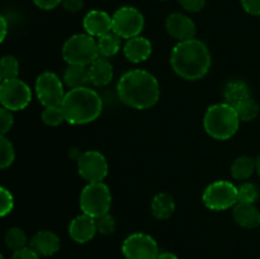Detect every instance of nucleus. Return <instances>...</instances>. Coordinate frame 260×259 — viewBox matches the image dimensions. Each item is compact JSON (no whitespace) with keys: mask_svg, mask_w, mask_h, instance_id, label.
<instances>
[{"mask_svg":"<svg viewBox=\"0 0 260 259\" xmlns=\"http://www.w3.org/2000/svg\"><path fill=\"white\" fill-rule=\"evenodd\" d=\"M259 198V188L256 184L250 182L243 183L240 187H238V202L239 203H254Z\"/></svg>","mask_w":260,"mask_h":259,"instance_id":"nucleus-30","label":"nucleus"},{"mask_svg":"<svg viewBox=\"0 0 260 259\" xmlns=\"http://www.w3.org/2000/svg\"><path fill=\"white\" fill-rule=\"evenodd\" d=\"M233 217L239 226L244 229H255L260 226V212L255 205L236 203L233 210Z\"/></svg>","mask_w":260,"mask_h":259,"instance_id":"nucleus-18","label":"nucleus"},{"mask_svg":"<svg viewBox=\"0 0 260 259\" xmlns=\"http://www.w3.org/2000/svg\"><path fill=\"white\" fill-rule=\"evenodd\" d=\"M60 238L53 231L41 230L32 236L29 248L40 256H51L60 250Z\"/></svg>","mask_w":260,"mask_h":259,"instance_id":"nucleus-16","label":"nucleus"},{"mask_svg":"<svg viewBox=\"0 0 260 259\" xmlns=\"http://www.w3.org/2000/svg\"><path fill=\"white\" fill-rule=\"evenodd\" d=\"M259 228H260V226H259Z\"/></svg>","mask_w":260,"mask_h":259,"instance_id":"nucleus-44","label":"nucleus"},{"mask_svg":"<svg viewBox=\"0 0 260 259\" xmlns=\"http://www.w3.org/2000/svg\"><path fill=\"white\" fill-rule=\"evenodd\" d=\"M35 5L42 10H52L62 3V0H33Z\"/></svg>","mask_w":260,"mask_h":259,"instance_id":"nucleus-38","label":"nucleus"},{"mask_svg":"<svg viewBox=\"0 0 260 259\" xmlns=\"http://www.w3.org/2000/svg\"><path fill=\"white\" fill-rule=\"evenodd\" d=\"M15 159V150L12 142L0 135V169H7L13 164Z\"/></svg>","mask_w":260,"mask_h":259,"instance_id":"nucleus-28","label":"nucleus"},{"mask_svg":"<svg viewBox=\"0 0 260 259\" xmlns=\"http://www.w3.org/2000/svg\"><path fill=\"white\" fill-rule=\"evenodd\" d=\"M63 83L71 89L86 86L90 83L89 66L68 65V68L63 71Z\"/></svg>","mask_w":260,"mask_h":259,"instance_id":"nucleus-22","label":"nucleus"},{"mask_svg":"<svg viewBox=\"0 0 260 259\" xmlns=\"http://www.w3.org/2000/svg\"><path fill=\"white\" fill-rule=\"evenodd\" d=\"M118 98L127 107L135 109H149L160 98V85L151 73L134 69L119 78L117 84Z\"/></svg>","mask_w":260,"mask_h":259,"instance_id":"nucleus-1","label":"nucleus"},{"mask_svg":"<svg viewBox=\"0 0 260 259\" xmlns=\"http://www.w3.org/2000/svg\"><path fill=\"white\" fill-rule=\"evenodd\" d=\"M255 164H256V172H258V174L260 177V155L255 159Z\"/></svg>","mask_w":260,"mask_h":259,"instance_id":"nucleus-41","label":"nucleus"},{"mask_svg":"<svg viewBox=\"0 0 260 259\" xmlns=\"http://www.w3.org/2000/svg\"><path fill=\"white\" fill-rule=\"evenodd\" d=\"M90 83L95 86H107L113 79V66L111 61L99 56L89 65Z\"/></svg>","mask_w":260,"mask_h":259,"instance_id":"nucleus-19","label":"nucleus"},{"mask_svg":"<svg viewBox=\"0 0 260 259\" xmlns=\"http://www.w3.org/2000/svg\"><path fill=\"white\" fill-rule=\"evenodd\" d=\"M96 226L95 218L81 213L76 216L69 225V235L75 243L85 244L95 236Z\"/></svg>","mask_w":260,"mask_h":259,"instance_id":"nucleus-14","label":"nucleus"},{"mask_svg":"<svg viewBox=\"0 0 260 259\" xmlns=\"http://www.w3.org/2000/svg\"><path fill=\"white\" fill-rule=\"evenodd\" d=\"M19 75V62L12 55L3 56L0 58V76L3 80L15 79Z\"/></svg>","mask_w":260,"mask_h":259,"instance_id":"nucleus-27","label":"nucleus"},{"mask_svg":"<svg viewBox=\"0 0 260 259\" xmlns=\"http://www.w3.org/2000/svg\"><path fill=\"white\" fill-rule=\"evenodd\" d=\"M122 253L126 259H155L160 251L156 240L151 235L135 233L123 240Z\"/></svg>","mask_w":260,"mask_h":259,"instance_id":"nucleus-12","label":"nucleus"},{"mask_svg":"<svg viewBox=\"0 0 260 259\" xmlns=\"http://www.w3.org/2000/svg\"><path fill=\"white\" fill-rule=\"evenodd\" d=\"M83 27L89 36L99 38L112 32V17L104 10H90L84 17Z\"/></svg>","mask_w":260,"mask_h":259,"instance_id":"nucleus-15","label":"nucleus"},{"mask_svg":"<svg viewBox=\"0 0 260 259\" xmlns=\"http://www.w3.org/2000/svg\"><path fill=\"white\" fill-rule=\"evenodd\" d=\"M0 259H5L4 256H3V254H2V253H0Z\"/></svg>","mask_w":260,"mask_h":259,"instance_id":"nucleus-42","label":"nucleus"},{"mask_svg":"<svg viewBox=\"0 0 260 259\" xmlns=\"http://www.w3.org/2000/svg\"><path fill=\"white\" fill-rule=\"evenodd\" d=\"M2 81H3V79H2V76H0V84H2Z\"/></svg>","mask_w":260,"mask_h":259,"instance_id":"nucleus-43","label":"nucleus"},{"mask_svg":"<svg viewBox=\"0 0 260 259\" xmlns=\"http://www.w3.org/2000/svg\"><path fill=\"white\" fill-rule=\"evenodd\" d=\"M202 201L211 211H225L238 203V187L229 180H216L205 189Z\"/></svg>","mask_w":260,"mask_h":259,"instance_id":"nucleus-7","label":"nucleus"},{"mask_svg":"<svg viewBox=\"0 0 260 259\" xmlns=\"http://www.w3.org/2000/svg\"><path fill=\"white\" fill-rule=\"evenodd\" d=\"M145 27L144 14L135 7H122L112 15V32L121 38L137 37Z\"/></svg>","mask_w":260,"mask_h":259,"instance_id":"nucleus-8","label":"nucleus"},{"mask_svg":"<svg viewBox=\"0 0 260 259\" xmlns=\"http://www.w3.org/2000/svg\"><path fill=\"white\" fill-rule=\"evenodd\" d=\"M62 57L68 65L89 66L99 57L95 38L88 33L71 36L62 46Z\"/></svg>","mask_w":260,"mask_h":259,"instance_id":"nucleus-5","label":"nucleus"},{"mask_svg":"<svg viewBox=\"0 0 260 259\" xmlns=\"http://www.w3.org/2000/svg\"><path fill=\"white\" fill-rule=\"evenodd\" d=\"M241 5L248 14L254 17L260 15V0H241Z\"/></svg>","mask_w":260,"mask_h":259,"instance_id":"nucleus-35","label":"nucleus"},{"mask_svg":"<svg viewBox=\"0 0 260 259\" xmlns=\"http://www.w3.org/2000/svg\"><path fill=\"white\" fill-rule=\"evenodd\" d=\"M240 122L235 107L228 103L208 107L203 117V127L208 136L221 141L231 139L238 132Z\"/></svg>","mask_w":260,"mask_h":259,"instance_id":"nucleus-4","label":"nucleus"},{"mask_svg":"<svg viewBox=\"0 0 260 259\" xmlns=\"http://www.w3.org/2000/svg\"><path fill=\"white\" fill-rule=\"evenodd\" d=\"M165 28H167V32L169 33L170 37L175 38L179 42L192 40V38H194L196 32H197V28H196L192 18L182 14V13L170 14L165 20Z\"/></svg>","mask_w":260,"mask_h":259,"instance_id":"nucleus-13","label":"nucleus"},{"mask_svg":"<svg viewBox=\"0 0 260 259\" xmlns=\"http://www.w3.org/2000/svg\"><path fill=\"white\" fill-rule=\"evenodd\" d=\"M256 172L255 159L248 155H243L234 160L231 165V175L236 180H246Z\"/></svg>","mask_w":260,"mask_h":259,"instance_id":"nucleus-23","label":"nucleus"},{"mask_svg":"<svg viewBox=\"0 0 260 259\" xmlns=\"http://www.w3.org/2000/svg\"><path fill=\"white\" fill-rule=\"evenodd\" d=\"M183 9L190 13H198L205 8L206 0H179Z\"/></svg>","mask_w":260,"mask_h":259,"instance_id":"nucleus-34","label":"nucleus"},{"mask_svg":"<svg viewBox=\"0 0 260 259\" xmlns=\"http://www.w3.org/2000/svg\"><path fill=\"white\" fill-rule=\"evenodd\" d=\"M223 98H225V103L236 107L243 101L250 98V90H249L248 84L243 80L229 81L223 89Z\"/></svg>","mask_w":260,"mask_h":259,"instance_id":"nucleus-20","label":"nucleus"},{"mask_svg":"<svg viewBox=\"0 0 260 259\" xmlns=\"http://www.w3.org/2000/svg\"><path fill=\"white\" fill-rule=\"evenodd\" d=\"M78 172L88 183L103 182L108 175V161L102 152L88 150L79 156Z\"/></svg>","mask_w":260,"mask_h":259,"instance_id":"nucleus-11","label":"nucleus"},{"mask_svg":"<svg viewBox=\"0 0 260 259\" xmlns=\"http://www.w3.org/2000/svg\"><path fill=\"white\" fill-rule=\"evenodd\" d=\"M95 226L96 233L102 234V235H111L116 231L117 222L116 218L111 215L109 212L104 213V215L95 217Z\"/></svg>","mask_w":260,"mask_h":259,"instance_id":"nucleus-31","label":"nucleus"},{"mask_svg":"<svg viewBox=\"0 0 260 259\" xmlns=\"http://www.w3.org/2000/svg\"><path fill=\"white\" fill-rule=\"evenodd\" d=\"M151 211L157 220L169 218L175 211V201L173 196L167 192L157 193L151 202Z\"/></svg>","mask_w":260,"mask_h":259,"instance_id":"nucleus-21","label":"nucleus"},{"mask_svg":"<svg viewBox=\"0 0 260 259\" xmlns=\"http://www.w3.org/2000/svg\"><path fill=\"white\" fill-rule=\"evenodd\" d=\"M152 53V45L147 38L142 36L127 40L123 47V55L129 62L140 63L146 61Z\"/></svg>","mask_w":260,"mask_h":259,"instance_id":"nucleus-17","label":"nucleus"},{"mask_svg":"<svg viewBox=\"0 0 260 259\" xmlns=\"http://www.w3.org/2000/svg\"><path fill=\"white\" fill-rule=\"evenodd\" d=\"M65 121L71 124H86L95 121L103 111V99L88 86L70 89L61 104Z\"/></svg>","mask_w":260,"mask_h":259,"instance_id":"nucleus-3","label":"nucleus"},{"mask_svg":"<svg viewBox=\"0 0 260 259\" xmlns=\"http://www.w3.org/2000/svg\"><path fill=\"white\" fill-rule=\"evenodd\" d=\"M41 118H42L43 123L47 124V126L56 127L65 121V114H63L61 106L45 107V109L41 113Z\"/></svg>","mask_w":260,"mask_h":259,"instance_id":"nucleus-29","label":"nucleus"},{"mask_svg":"<svg viewBox=\"0 0 260 259\" xmlns=\"http://www.w3.org/2000/svg\"><path fill=\"white\" fill-rule=\"evenodd\" d=\"M8 35V22L2 14H0V43L5 40Z\"/></svg>","mask_w":260,"mask_h":259,"instance_id":"nucleus-39","label":"nucleus"},{"mask_svg":"<svg viewBox=\"0 0 260 259\" xmlns=\"http://www.w3.org/2000/svg\"><path fill=\"white\" fill-rule=\"evenodd\" d=\"M236 112H238V116L240 118L241 122H250L253 119H255L258 117L260 112L259 104L254 101L253 98H248L245 101H243L241 103H239L235 107Z\"/></svg>","mask_w":260,"mask_h":259,"instance_id":"nucleus-26","label":"nucleus"},{"mask_svg":"<svg viewBox=\"0 0 260 259\" xmlns=\"http://www.w3.org/2000/svg\"><path fill=\"white\" fill-rule=\"evenodd\" d=\"M14 208V197L7 188L0 185V217L9 215Z\"/></svg>","mask_w":260,"mask_h":259,"instance_id":"nucleus-32","label":"nucleus"},{"mask_svg":"<svg viewBox=\"0 0 260 259\" xmlns=\"http://www.w3.org/2000/svg\"><path fill=\"white\" fill-rule=\"evenodd\" d=\"M79 205L83 213L94 218L109 212L112 206V195L108 185L103 182L88 183L81 190Z\"/></svg>","mask_w":260,"mask_h":259,"instance_id":"nucleus-6","label":"nucleus"},{"mask_svg":"<svg viewBox=\"0 0 260 259\" xmlns=\"http://www.w3.org/2000/svg\"><path fill=\"white\" fill-rule=\"evenodd\" d=\"M10 259H40V255L35 250H32L29 246H25L20 250L14 251Z\"/></svg>","mask_w":260,"mask_h":259,"instance_id":"nucleus-36","label":"nucleus"},{"mask_svg":"<svg viewBox=\"0 0 260 259\" xmlns=\"http://www.w3.org/2000/svg\"><path fill=\"white\" fill-rule=\"evenodd\" d=\"M62 7L70 13L80 12L84 8V0H62Z\"/></svg>","mask_w":260,"mask_h":259,"instance_id":"nucleus-37","label":"nucleus"},{"mask_svg":"<svg viewBox=\"0 0 260 259\" xmlns=\"http://www.w3.org/2000/svg\"><path fill=\"white\" fill-rule=\"evenodd\" d=\"M155 259H179L174 253H170V251H161V253L157 254V256Z\"/></svg>","mask_w":260,"mask_h":259,"instance_id":"nucleus-40","label":"nucleus"},{"mask_svg":"<svg viewBox=\"0 0 260 259\" xmlns=\"http://www.w3.org/2000/svg\"><path fill=\"white\" fill-rule=\"evenodd\" d=\"M4 241L10 250L17 251L27 246L28 239L24 231L20 228H10L9 230L5 233Z\"/></svg>","mask_w":260,"mask_h":259,"instance_id":"nucleus-25","label":"nucleus"},{"mask_svg":"<svg viewBox=\"0 0 260 259\" xmlns=\"http://www.w3.org/2000/svg\"><path fill=\"white\" fill-rule=\"evenodd\" d=\"M96 45H98L99 56L106 58L113 57L121 50V37L114 32H109L99 37Z\"/></svg>","mask_w":260,"mask_h":259,"instance_id":"nucleus-24","label":"nucleus"},{"mask_svg":"<svg viewBox=\"0 0 260 259\" xmlns=\"http://www.w3.org/2000/svg\"><path fill=\"white\" fill-rule=\"evenodd\" d=\"M36 95L43 107L61 106L65 98L63 81L52 71H45L36 80Z\"/></svg>","mask_w":260,"mask_h":259,"instance_id":"nucleus-10","label":"nucleus"},{"mask_svg":"<svg viewBox=\"0 0 260 259\" xmlns=\"http://www.w3.org/2000/svg\"><path fill=\"white\" fill-rule=\"evenodd\" d=\"M32 101L29 85L20 79L3 80L0 84V104L12 112L27 108Z\"/></svg>","mask_w":260,"mask_h":259,"instance_id":"nucleus-9","label":"nucleus"},{"mask_svg":"<svg viewBox=\"0 0 260 259\" xmlns=\"http://www.w3.org/2000/svg\"><path fill=\"white\" fill-rule=\"evenodd\" d=\"M13 123H14V117H13L12 111L0 107V135H5L12 130Z\"/></svg>","mask_w":260,"mask_h":259,"instance_id":"nucleus-33","label":"nucleus"},{"mask_svg":"<svg viewBox=\"0 0 260 259\" xmlns=\"http://www.w3.org/2000/svg\"><path fill=\"white\" fill-rule=\"evenodd\" d=\"M170 65L182 79L196 81L203 79L212 65L211 52L203 41L192 40L178 42L172 50Z\"/></svg>","mask_w":260,"mask_h":259,"instance_id":"nucleus-2","label":"nucleus"}]
</instances>
